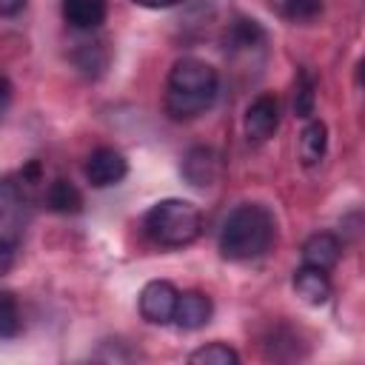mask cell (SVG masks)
<instances>
[{
	"label": "cell",
	"instance_id": "603a6c76",
	"mask_svg": "<svg viewBox=\"0 0 365 365\" xmlns=\"http://www.w3.org/2000/svg\"><path fill=\"white\" fill-rule=\"evenodd\" d=\"M134 3H140L145 9H168V6H177L180 0H134Z\"/></svg>",
	"mask_w": 365,
	"mask_h": 365
},
{
	"label": "cell",
	"instance_id": "ba28073f",
	"mask_svg": "<svg viewBox=\"0 0 365 365\" xmlns=\"http://www.w3.org/2000/svg\"><path fill=\"white\" fill-rule=\"evenodd\" d=\"M211 314H214L211 297H205L202 291H185L177 297V308H174L171 322H177L182 331H197V328L211 322Z\"/></svg>",
	"mask_w": 365,
	"mask_h": 365
},
{
	"label": "cell",
	"instance_id": "277c9868",
	"mask_svg": "<svg viewBox=\"0 0 365 365\" xmlns=\"http://www.w3.org/2000/svg\"><path fill=\"white\" fill-rule=\"evenodd\" d=\"M180 171L188 180V185H194V188H211V185H217L222 180L225 160L211 145H194V148L185 151Z\"/></svg>",
	"mask_w": 365,
	"mask_h": 365
},
{
	"label": "cell",
	"instance_id": "4fadbf2b",
	"mask_svg": "<svg viewBox=\"0 0 365 365\" xmlns=\"http://www.w3.org/2000/svg\"><path fill=\"white\" fill-rule=\"evenodd\" d=\"M43 202H46L48 211H54V214H80V211H83V194H80V188H77L71 180H66V177H57V180H51V182L46 185Z\"/></svg>",
	"mask_w": 365,
	"mask_h": 365
},
{
	"label": "cell",
	"instance_id": "44dd1931",
	"mask_svg": "<svg viewBox=\"0 0 365 365\" xmlns=\"http://www.w3.org/2000/svg\"><path fill=\"white\" fill-rule=\"evenodd\" d=\"M11 83H9V77L6 74H0V120H3V114L9 111V106H11Z\"/></svg>",
	"mask_w": 365,
	"mask_h": 365
},
{
	"label": "cell",
	"instance_id": "3957f363",
	"mask_svg": "<svg viewBox=\"0 0 365 365\" xmlns=\"http://www.w3.org/2000/svg\"><path fill=\"white\" fill-rule=\"evenodd\" d=\"M143 231L160 248H182V245H191L200 237L202 217H200L197 205H191L188 200L168 197V200L154 202L145 211Z\"/></svg>",
	"mask_w": 365,
	"mask_h": 365
},
{
	"label": "cell",
	"instance_id": "e0dca14e",
	"mask_svg": "<svg viewBox=\"0 0 365 365\" xmlns=\"http://www.w3.org/2000/svg\"><path fill=\"white\" fill-rule=\"evenodd\" d=\"M20 305L11 291H0V339H14L20 334Z\"/></svg>",
	"mask_w": 365,
	"mask_h": 365
},
{
	"label": "cell",
	"instance_id": "7a4b0ae2",
	"mask_svg": "<svg viewBox=\"0 0 365 365\" xmlns=\"http://www.w3.org/2000/svg\"><path fill=\"white\" fill-rule=\"evenodd\" d=\"M277 240V220L259 202L237 205L220 228V254L231 262H245L268 254Z\"/></svg>",
	"mask_w": 365,
	"mask_h": 365
},
{
	"label": "cell",
	"instance_id": "ac0fdd59",
	"mask_svg": "<svg viewBox=\"0 0 365 365\" xmlns=\"http://www.w3.org/2000/svg\"><path fill=\"white\" fill-rule=\"evenodd\" d=\"M271 6L294 23H308L322 11V0H271Z\"/></svg>",
	"mask_w": 365,
	"mask_h": 365
},
{
	"label": "cell",
	"instance_id": "9c48e42d",
	"mask_svg": "<svg viewBox=\"0 0 365 365\" xmlns=\"http://www.w3.org/2000/svg\"><path fill=\"white\" fill-rule=\"evenodd\" d=\"M342 257V242L336 234L331 231H319V234H311L305 242H302V265H314V268H322V271H331Z\"/></svg>",
	"mask_w": 365,
	"mask_h": 365
},
{
	"label": "cell",
	"instance_id": "2e32d148",
	"mask_svg": "<svg viewBox=\"0 0 365 365\" xmlns=\"http://www.w3.org/2000/svg\"><path fill=\"white\" fill-rule=\"evenodd\" d=\"M188 362H194V365H237L240 354L225 342H208V345L191 351Z\"/></svg>",
	"mask_w": 365,
	"mask_h": 365
},
{
	"label": "cell",
	"instance_id": "7c38bea8",
	"mask_svg": "<svg viewBox=\"0 0 365 365\" xmlns=\"http://www.w3.org/2000/svg\"><path fill=\"white\" fill-rule=\"evenodd\" d=\"M106 0H63V17L77 31H94L106 23Z\"/></svg>",
	"mask_w": 365,
	"mask_h": 365
},
{
	"label": "cell",
	"instance_id": "ffe728a7",
	"mask_svg": "<svg viewBox=\"0 0 365 365\" xmlns=\"http://www.w3.org/2000/svg\"><path fill=\"white\" fill-rule=\"evenodd\" d=\"M14 257H17V248L0 245V277H6V274L14 268Z\"/></svg>",
	"mask_w": 365,
	"mask_h": 365
},
{
	"label": "cell",
	"instance_id": "6da1fadb",
	"mask_svg": "<svg viewBox=\"0 0 365 365\" xmlns=\"http://www.w3.org/2000/svg\"><path fill=\"white\" fill-rule=\"evenodd\" d=\"M220 94V74L200 57H180L165 80V114L177 123L205 114Z\"/></svg>",
	"mask_w": 365,
	"mask_h": 365
},
{
	"label": "cell",
	"instance_id": "7402d4cb",
	"mask_svg": "<svg viewBox=\"0 0 365 365\" xmlns=\"http://www.w3.org/2000/svg\"><path fill=\"white\" fill-rule=\"evenodd\" d=\"M29 0H0V17H14L26 9Z\"/></svg>",
	"mask_w": 365,
	"mask_h": 365
},
{
	"label": "cell",
	"instance_id": "8fae6325",
	"mask_svg": "<svg viewBox=\"0 0 365 365\" xmlns=\"http://www.w3.org/2000/svg\"><path fill=\"white\" fill-rule=\"evenodd\" d=\"M262 46H265V29L257 20H251V17H237L225 29V51L231 57L251 54V51H257Z\"/></svg>",
	"mask_w": 365,
	"mask_h": 365
},
{
	"label": "cell",
	"instance_id": "d6986e66",
	"mask_svg": "<svg viewBox=\"0 0 365 365\" xmlns=\"http://www.w3.org/2000/svg\"><path fill=\"white\" fill-rule=\"evenodd\" d=\"M74 63H77V68H80V71H86V74H91V77H97V74L106 68L108 54H106L103 43H80V48L74 51Z\"/></svg>",
	"mask_w": 365,
	"mask_h": 365
},
{
	"label": "cell",
	"instance_id": "8992f818",
	"mask_svg": "<svg viewBox=\"0 0 365 365\" xmlns=\"http://www.w3.org/2000/svg\"><path fill=\"white\" fill-rule=\"evenodd\" d=\"M180 291L168 279H151L140 291V317L151 325H168L177 308Z\"/></svg>",
	"mask_w": 365,
	"mask_h": 365
},
{
	"label": "cell",
	"instance_id": "5bb4252c",
	"mask_svg": "<svg viewBox=\"0 0 365 365\" xmlns=\"http://www.w3.org/2000/svg\"><path fill=\"white\" fill-rule=\"evenodd\" d=\"M328 151V128L322 120H308L299 134V160L305 168H314L322 163Z\"/></svg>",
	"mask_w": 365,
	"mask_h": 365
},
{
	"label": "cell",
	"instance_id": "5b68a950",
	"mask_svg": "<svg viewBox=\"0 0 365 365\" xmlns=\"http://www.w3.org/2000/svg\"><path fill=\"white\" fill-rule=\"evenodd\" d=\"M242 128H245V137L251 143H265L277 134L279 128V100L277 94H259L248 103L245 108V117H242Z\"/></svg>",
	"mask_w": 365,
	"mask_h": 365
},
{
	"label": "cell",
	"instance_id": "52a82bcc",
	"mask_svg": "<svg viewBox=\"0 0 365 365\" xmlns=\"http://www.w3.org/2000/svg\"><path fill=\"white\" fill-rule=\"evenodd\" d=\"M125 174H128V163H125V157H123L117 148L100 145V148H94V151L88 154V160H86V180H88L94 188L117 185Z\"/></svg>",
	"mask_w": 365,
	"mask_h": 365
},
{
	"label": "cell",
	"instance_id": "9a60e30c",
	"mask_svg": "<svg viewBox=\"0 0 365 365\" xmlns=\"http://www.w3.org/2000/svg\"><path fill=\"white\" fill-rule=\"evenodd\" d=\"M314 106H317V74L308 66H299L294 77V114L308 120L314 114Z\"/></svg>",
	"mask_w": 365,
	"mask_h": 365
},
{
	"label": "cell",
	"instance_id": "30bf717a",
	"mask_svg": "<svg viewBox=\"0 0 365 365\" xmlns=\"http://www.w3.org/2000/svg\"><path fill=\"white\" fill-rule=\"evenodd\" d=\"M294 291L308 305H325L334 294L328 271L314 268V265H302V268L294 271Z\"/></svg>",
	"mask_w": 365,
	"mask_h": 365
}]
</instances>
